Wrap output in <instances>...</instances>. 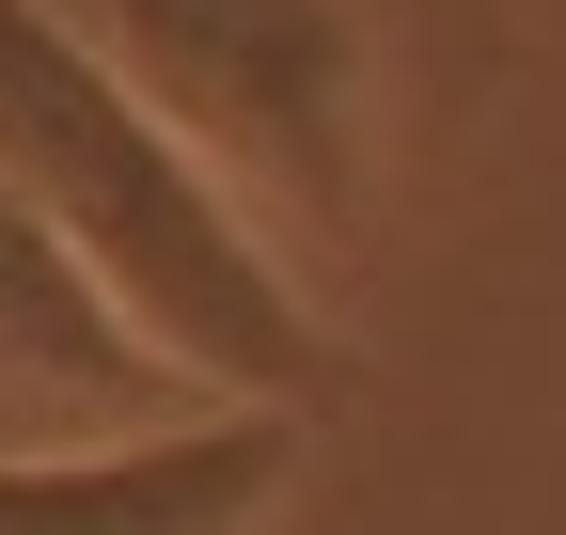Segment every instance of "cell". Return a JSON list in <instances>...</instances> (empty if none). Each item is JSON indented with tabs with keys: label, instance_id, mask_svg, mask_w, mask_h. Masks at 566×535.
Masks as SVG:
<instances>
[{
	"label": "cell",
	"instance_id": "6da1fadb",
	"mask_svg": "<svg viewBox=\"0 0 566 535\" xmlns=\"http://www.w3.org/2000/svg\"><path fill=\"white\" fill-rule=\"evenodd\" d=\"M0 174L63 221V252L126 300L205 410H315L331 394V315L221 174H205L142 80L80 32V0H0Z\"/></svg>",
	"mask_w": 566,
	"mask_h": 535
},
{
	"label": "cell",
	"instance_id": "7a4b0ae2",
	"mask_svg": "<svg viewBox=\"0 0 566 535\" xmlns=\"http://www.w3.org/2000/svg\"><path fill=\"white\" fill-rule=\"evenodd\" d=\"M80 32L142 80V111L237 189L268 237L331 252L378 189V32L363 0H80Z\"/></svg>",
	"mask_w": 566,
	"mask_h": 535
},
{
	"label": "cell",
	"instance_id": "3957f363",
	"mask_svg": "<svg viewBox=\"0 0 566 535\" xmlns=\"http://www.w3.org/2000/svg\"><path fill=\"white\" fill-rule=\"evenodd\" d=\"M300 489V410H174L0 457V535H268Z\"/></svg>",
	"mask_w": 566,
	"mask_h": 535
},
{
	"label": "cell",
	"instance_id": "277c9868",
	"mask_svg": "<svg viewBox=\"0 0 566 535\" xmlns=\"http://www.w3.org/2000/svg\"><path fill=\"white\" fill-rule=\"evenodd\" d=\"M0 378H32L48 410H80V441H111V426H174V410H205V394L126 331V300L95 284L80 252H63V221L32 206L17 174H0Z\"/></svg>",
	"mask_w": 566,
	"mask_h": 535
}]
</instances>
